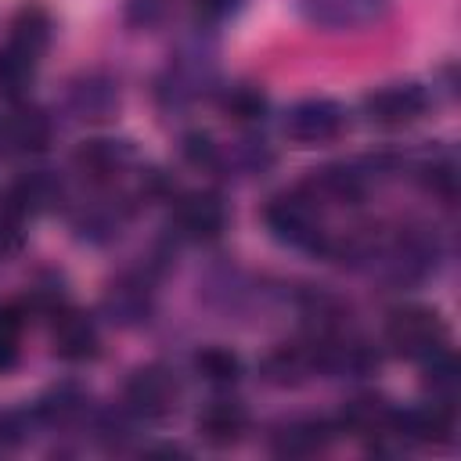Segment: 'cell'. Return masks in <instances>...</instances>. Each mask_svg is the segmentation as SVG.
Segmentation results:
<instances>
[{"mask_svg":"<svg viewBox=\"0 0 461 461\" xmlns=\"http://www.w3.org/2000/svg\"><path fill=\"white\" fill-rule=\"evenodd\" d=\"M295 11L321 32H360L385 22L393 0H295Z\"/></svg>","mask_w":461,"mask_h":461,"instance_id":"3","label":"cell"},{"mask_svg":"<svg viewBox=\"0 0 461 461\" xmlns=\"http://www.w3.org/2000/svg\"><path fill=\"white\" fill-rule=\"evenodd\" d=\"M119 223H122V212L112 202H90L72 216V227L79 230V238H90V241H108L119 230Z\"/></svg>","mask_w":461,"mask_h":461,"instance_id":"23","label":"cell"},{"mask_svg":"<svg viewBox=\"0 0 461 461\" xmlns=\"http://www.w3.org/2000/svg\"><path fill=\"white\" fill-rule=\"evenodd\" d=\"M425 364V389H432V400L436 403H454L457 396V364H454V353L450 349H439L432 353Z\"/></svg>","mask_w":461,"mask_h":461,"instance_id":"24","label":"cell"},{"mask_svg":"<svg viewBox=\"0 0 461 461\" xmlns=\"http://www.w3.org/2000/svg\"><path fill=\"white\" fill-rule=\"evenodd\" d=\"M223 112L234 119V122H259L267 115V94L259 86H249V83H238L223 94Z\"/></svg>","mask_w":461,"mask_h":461,"instance_id":"25","label":"cell"},{"mask_svg":"<svg viewBox=\"0 0 461 461\" xmlns=\"http://www.w3.org/2000/svg\"><path fill=\"white\" fill-rule=\"evenodd\" d=\"M393 421H396V407L382 396H357L346 403L342 411V429H349L353 436H393Z\"/></svg>","mask_w":461,"mask_h":461,"instance_id":"18","label":"cell"},{"mask_svg":"<svg viewBox=\"0 0 461 461\" xmlns=\"http://www.w3.org/2000/svg\"><path fill=\"white\" fill-rule=\"evenodd\" d=\"M173 223L191 241H212L227 227V202L216 191H187L173 205Z\"/></svg>","mask_w":461,"mask_h":461,"instance_id":"8","label":"cell"},{"mask_svg":"<svg viewBox=\"0 0 461 461\" xmlns=\"http://www.w3.org/2000/svg\"><path fill=\"white\" fill-rule=\"evenodd\" d=\"M425 187L432 194H439L443 202H454L457 194V173H454V162L443 158V162H429L425 166Z\"/></svg>","mask_w":461,"mask_h":461,"instance_id":"28","label":"cell"},{"mask_svg":"<svg viewBox=\"0 0 461 461\" xmlns=\"http://www.w3.org/2000/svg\"><path fill=\"white\" fill-rule=\"evenodd\" d=\"M335 436V425L324 418H292L270 436V450L277 457H313Z\"/></svg>","mask_w":461,"mask_h":461,"instance_id":"14","label":"cell"},{"mask_svg":"<svg viewBox=\"0 0 461 461\" xmlns=\"http://www.w3.org/2000/svg\"><path fill=\"white\" fill-rule=\"evenodd\" d=\"M61 198V184L47 173V169H32V173H22L7 194V202L22 212V216H36V212H47L54 209Z\"/></svg>","mask_w":461,"mask_h":461,"instance_id":"19","label":"cell"},{"mask_svg":"<svg viewBox=\"0 0 461 461\" xmlns=\"http://www.w3.org/2000/svg\"><path fill=\"white\" fill-rule=\"evenodd\" d=\"M50 32H54V22H50L47 7H43V4H22V7L14 11V18H11L7 43L22 47V50H29V54H36V58H43V50H47V43H50Z\"/></svg>","mask_w":461,"mask_h":461,"instance_id":"20","label":"cell"},{"mask_svg":"<svg viewBox=\"0 0 461 461\" xmlns=\"http://www.w3.org/2000/svg\"><path fill=\"white\" fill-rule=\"evenodd\" d=\"M454 432V414L447 403H421V407H407L396 411L393 421V436L403 443H443Z\"/></svg>","mask_w":461,"mask_h":461,"instance_id":"13","label":"cell"},{"mask_svg":"<svg viewBox=\"0 0 461 461\" xmlns=\"http://www.w3.org/2000/svg\"><path fill=\"white\" fill-rule=\"evenodd\" d=\"M241 4H245V0H191L194 14H198L202 22H227L230 14L241 11Z\"/></svg>","mask_w":461,"mask_h":461,"instance_id":"30","label":"cell"},{"mask_svg":"<svg viewBox=\"0 0 461 461\" xmlns=\"http://www.w3.org/2000/svg\"><path fill=\"white\" fill-rule=\"evenodd\" d=\"M22 328H25V310L18 303H4L0 306V371H11L18 360Z\"/></svg>","mask_w":461,"mask_h":461,"instance_id":"26","label":"cell"},{"mask_svg":"<svg viewBox=\"0 0 461 461\" xmlns=\"http://www.w3.org/2000/svg\"><path fill=\"white\" fill-rule=\"evenodd\" d=\"M176 396H180L176 378H173L162 364H144V367H137V371L126 378V385H122V403H126V411L137 414V418H144V421H162V418H169V414L176 411Z\"/></svg>","mask_w":461,"mask_h":461,"instance_id":"4","label":"cell"},{"mask_svg":"<svg viewBox=\"0 0 461 461\" xmlns=\"http://www.w3.org/2000/svg\"><path fill=\"white\" fill-rule=\"evenodd\" d=\"M432 97L421 83H385L375 86L371 94H364V115L371 126L382 130H396V126H411L414 119H421L429 112Z\"/></svg>","mask_w":461,"mask_h":461,"instance_id":"5","label":"cell"},{"mask_svg":"<svg viewBox=\"0 0 461 461\" xmlns=\"http://www.w3.org/2000/svg\"><path fill=\"white\" fill-rule=\"evenodd\" d=\"M321 371L317 339L310 342H281L263 357V378L270 385H299Z\"/></svg>","mask_w":461,"mask_h":461,"instance_id":"12","label":"cell"},{"mask_svg":"<svg viewBox=\"0 0 461 461\" xmlns=\"http://www.w3.org/2000/svg\"><path fill=\"white\" fill-rule=\"evenodd\" d=\"M263 223L267 230L292 245V249H306V252H328L331 238L328 230L321 227V205L299 187V191H285V194H274L263 209Z\"/></svg>","mask_w":461,"mask_h":461,"instance_id":"1","label":"cell"},{"mask_svg":"<svg viewBox=\"0 0 461 461\" xmlns=\"http://www.w3.org/2000/svg\"><path fill=\"white\" fill-rule=\"evenodd\" d=\"M249 429V411L238 400H212L198 414V436L209 447H234Z\"/></svg>","mask_w":461,"mask_h":461,"instance_id":"16","label":"cell"},{"mask_svg":"<svg viewBox=\"0 0 461 461\" xmlns=\"http://www.w3.org/2000/svg\"><path fill=\"white\" fill-rule=\"evenodd\" d=\"M385 342L396 357L429 360L432 353L447 349V324L432 306H400L385 321Z\"/></svg>","mask_w":461,"mask_h":461,"instance_id":"2","label":"cell"},{"mask_svg":"<svg viewBox=\"0 0 461 461\" xmlns=\"http://www.w3.org/2000/svg\"><path fill=\"white\" fill-rule=\"evenodd\" d=\"M65 108L83 122H104L119 112V83L108 72H79L65 90Z\"/></svg>","mask_w":461,"mask_h":461,"instance_id":"7","label":"cell"},{"mask_svg":"<svg viewBox=\"0 0 461 461\" xmlns=\"http://www.w3.org/2000/svg\"><path fill=\"white\" fill-rule=\"evenodd\" d=\"M346 130V108L331 97H303L285 112V137L313 148V144H328Z\"/></svg>","mask_w":461,"mask_h":461,"instance_id":"6","label":"cell"},{"mask_svg":"<svg viewBox=\"0 0 461 461\" xmlns=\"http://www.w3.org/2000/svg\"><path fill=\"white\" fill-rule=\"evenodd\" d=\"M50 317H54L50 321V342H54V353L61 360L83 364V360L97 357L101 339H97L94 317H86L83 310H72V306H54Z\"/></svg>","mask_w":461,"mask_h":461,"instance_id":"9","label":"cell"},{"mask_svg":"<svg viewBox=\"0 0 461 461\" xmlns=\"http://www.w3.org/2000/svg\"><path fill=\"white\" fill-rule=\"evenodd\" d=\"M101 310L119 328H133V324L148 321V313H151V285L140 274H122L104 288Z\"/></svg>","mask_w":461,"mask_h":461,"instance_id":"11","label":"cell"},{"mask_svg":"<svg viewBox=\"0 0 461 461\" xmlns=\"http://www.w3.org/2000/svg\"><path fill=\"white\" fill-rule=\"evenodd\" d=\"M191 364L209 385H234L241 378V357L227 346H202Z\"/></svg>","mask_w":461,"mask_h":461,"instance_id":"22","label":"cell"},{"mask_svg":"<svg viewBox=\"0 0 461 461\" xmlns=\"http://www.w3.org/2000/svg\"><path fill=\"white\" fill-rule=\"evenodd\" d=\"M184 158L191 166H205V169H220L223 166V151H220V144H212L209 133H187L184 137Z\"/></svg>","mask_w":461,"mask_h":461,"instance_id":"27","label":"cell"},{"mask_svg":"<svg viewBox=\"0 0 461 461\" xmlns=\"http://www.w3.org/2000/svg\"><path fill=\"white\" fill-rule=\"evenodd\" d=\"M303 191L317 205H357L367 191V173L360 166H324L313 169V176L303 184Z\"/></svg>","mask_w":461,"mask_h":461,"instance_id":"10","label":"cell"},{"mask_svg":"<svg viewBox=\"0 0 461 461\" xmlns=\"http://www.w3.org/2000/svg\"><path fill=\"white\" fill-rule=\"evenodd\" d=\"M50 115L40 108H18L4 126H0V144H7L11 151H43L50 144Z\"/></svg>","mask_w":461,"mask_h":461,"instance_id":"17","label":"cell"},{"mask_svg":"<svg viewBox=\"0 0 461 461\" xmlns=\"http://www.w3.org/2000/svg\"><path fill=\"white\" fill-rule=\"evenodd\" d=\"M36 68H40V58L14 47V43H4L0 47V97L7 101H22L36 79Z\"/></svg>","mask_w":461,"mask_h":461,"instance_id":"21","label":"cell"},{"mask_svg":"<svg viewBox=\"0 0 461 461\" xmlns=\"http://www.w3.org/2000/svg\"><path fill=\"white\" fill-rule=\"evenodd\" d=\"M166 14V0H126V22L133 29H151Z\"/></svg>","mask_w":461,"mask_h":461,"instance_id":"29","label":"cell"},{"mask_svg":"<svg viewBox=\"0 0 461 461\" xmlns=\"http://www.w3.org/2000/svg\"><path fill=\"white\" fill-rule=\"evenodd\" d=\"M76 169L83 176H90L94 184H112L119 180L130 162H133V148L126 140H86L79 151H76Z\"/></svg>","mask_w":461,"mask_h":461,"instance_id":"15","label":"cell"}]
</instances>
